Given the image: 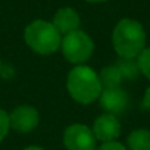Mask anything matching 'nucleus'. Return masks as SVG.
Returning a JSON list of instances; mask_svg holds the SVG:
<instances>
[{
    "label": "nucleus",
    "instance_id": "1",
    "mask_svg": "<svg viewBox=\"0 0 150 150\" xmlns=\"http://www.w3.org/2000/svg\"><path fill=\"white\" fill-rule=\"evenodd\" d=\"M66 90L69 96L81 105H90L99 100L103 87L99 74L87 65H75L66 77Z\"/></svg>",
    "mask_w": 150,
    "mask_h": 150
},
{
    "label": "nucleus",
    "instance_id": "2",
    "mask_svg": "<svg viewBox=\"0 0 150 150\" xmlns=\"http://www.w3.org/2000/svg\"><path fill=\"white\" fill-rule=\"evenodd\" d=\"M112 44L118 56L124 59H137L146 49V31L138 21L124 18L113 28Z\"/></svg>",
    "mask_w": 150,
    "mask_h": 150
},
{
    "label": "nucleus",
    "instance_id": "3",
    "mask_svg": "<svg viewBox=\"0 0 150 150\" xmlns=\"http://www.w3.org/2000/svg\"><path fill=\"white\" fill-rule=\"evenodd\" d=\"M24 40L33 52L47 56L56 53L60 49L62 35L52 22L35 19L27 25L24 31Z\"/></svg>",
    "mask_w": 150,
    "mask_h": 150
},
{
    "label": "nucleus",
    "instance_id": "4",
    "mask_svg": "<svg viewBox=\"0 0 150 150\" xmlns=\"http://www.w3.org/2000/svg\"><path fill=\"white\" fill-rule=\"evenodd\" d=\"M60 49L68 62L74 65H84L94 52V43L87 33L77 30L63 35Z\"/></svg>",
    "mask_w": 150,
    "mask_h": 150
},
{
    "label": "nucleus",
    "instance_id": "5",
    "mask_svg": "<svg viewBox=\"0 0 150 150\" xmlns=\"http://www.w3.org/2000/svg\"><path fill=\"white\" fill-rule=\"evenodd\" d=\"M66 150H97V140L90 127L84 124H72L63 132Z\"/></svg>",
    "mask_w": 150,
    "mask_h": 150
},
{
    "label": "nucleus",
    "instance_id": "6",
    "mask_svg": "<svg viewBox=\"0 0 150 150\" xmlns=\"http://www.w3.org/2000/svg\"><path fill=\"white\" fill-rule=\"evenodd\" d=\"M9 119H11L12 129H15L16 132H21V134H27V132L34 131L38 127L40 115L34 106L21 105V106H16L9 113Z\"/></svg>",
    "mask_w": 150,
    "mask_h": 150
},
{
    "label": "nucleus",
    "instance_id": "7",
    "mask_svg": "<svg viewBox=\"0 0 150 150\" xmlns=\"http://www.w3.org/2000/svg\"><path fill=\"white\" fill-rule=\"evenodd\" d=\"M91 131L96 137V140L102 143L115 141L121 134V122L116 118V115L112 113H103L99 118H96Z\"/></svg>",
    "mask_w": 150,
    "mask_h": 150
},
{
    "label": "nucleus",
    "instance_id": "8",
    "mask_svg": "<svg viewBox=\"0 0 150 150\" xmlns=\"http://www.w3.org/2000/svg\"><path fill=\"white\" fill-rule=\"evenodd\" d=\"M99 102H100V108L106 113L119 115L127 109L129 99L125 90H122L121 87H113V88H103Z\"/></svg>",
    "mask_w": 150,
    "mask_h": 150
},
{
    "label": "nucleus",
    "instance_id": "9",
    "mask_svg": "<svg viewBox=\"0 0 150 150\" xmlns=\"http://www.w3.org/2000/svg\"><path fill=\"white\" fill-rule=\"evenodd\" d=\"M80 15L74 8H60L52 19V24L60 35H66L72 31L80 30Z\"/></svg>",
    "mask_w": 150,
    "mask_h": 150
},
{
    "label": "nucleus",
    "instance_id": "10",
    "mask_svg": "<svg viewBox=\"0 0 150 150\" xmlns=\"http://www.w3.org/2000/svg\"><path fill=\"white\" fill-rule=\"evenodd\" d=\"M99 78H100L103 88H113V87H121V83L124 81V75H122L119 66L116 63H113V65L105 66L100 71Z\"/></svg>",
    "mask_w": 150,
    "mask_h": 150
},
{
    "label": "nucleus",
    "instance_id": "11",
    "mask_svg": "<svg viewBox=\"0 0 150 150\" xmlns=\"http://www.w3.org/2000/svg\"><path fill=\"white\" fill-rule=\"evenodd\" d=\"M127 146L129 150H150V131L144 128L134 129L127 138Z\"/></svg>",
    "mask_w": 150,
    "mask_h": 150
},
{
    "label": "nucleus",
    "instance_id": "12",
    "mask_svg": "<svg viewBox=\"0 0 150 150\" xmlns=\"http://www.w3.org/2000/svg\"><path fill=\"white\" fill-rule=\"evenodd\" d=\"M116 65L119 66V69L124 75V80H135L138 77L140 69H138L137 59H124V57H121V60L116 62Z\"/></svg>",
    "mask_w": 150,
    "mask_h": 150
},
{
    "label": "nucleus",
    "instance_id": "13",
    "mask_svg": "<svg viewBox=\"0 0 150 150\" xmlns=\"http://www.w3.org/2000/svg\"><path fill=\"white\" fill-rule=\"evenodd\" d=\"M137 63H138L140 72L144 75L147 80H150V47H146L137 56Z\"/></svg>",
    "mask_w": 150,
    "mask_h": 150
},
{
    "label": "nucleus",
    "instance_id": "14",
    "mask_svg": "<svg viewBox=\"0 0 150 150\" xmlns=\"http://www.w3.org/2000/svg\"><path fill=\"white\" fill-rule=\"evenodd\" d=\"M11 131V119L9 113L3 109H0V141H3Z\"/></svg>",
    "mask_w": 150,
    "mask_h": 150
},
{
    "label": "nucleus",
    "instance_id": "15",
    "mask_svg": "<svg viewBox=\"0 0 150 150\" xmlns=\"http://www.w3.org/2000/svg\"><path fill=\"white\" fill-rule=\"evenodd\" d=\"M99 150H128L124 144H121L119 141H108V143H103L100 147H99Z\"/></svg>",
    "mask_w": 150,
    "mask_h": 150
},
{
    "label": "nucleus",
    "instance_id": "16",
    "mask_svg": "<svg viewBox=\"0 0 150 150\" xmlns=\"http://www.w3.org/2000/svg\"><path fill=\"white\" fill-rule=\"evenodd\" d=\"M143 105H144V108H146L147 110H150V87H149V88L146 90V93H144Z\"/></svg>",
    "mask_w": 150,
    "mask_h": 150
},
{
    "label": "nucleus",
    "instance_id": "17",
    "mask_svg": "<svg viewBox=\"0 0 150 150\" xmlns=\"http://www.w3.org/2000/svg\"><path fill=\"white\" fill-rule=\"evenodd\" d=\"M22 150H44V149L40 147V146H28V147H25V149H22Z\"/></svg>",
    "mask_w": 150,
    "mask_h": 150
},
{
    "label": "nucleus",
    "instance_id": "18",
    "mask_svg": "<svg viewBox=\"0 0 150 150\" xmlns=\"http://www.w3.org/2000/svg\"><path fill=\"white\" fill-rule=\"evenodd\" d=\"M90 3H102V2H106V0H87Z\"/></svg>",
    "mask_w": 150,
    "mask_h": 150
},
{
    "label": "nucleus",
    "instance_id": "19",
    "mask_svg": "<svg viewBox=\"0 0 150 150\" xmlns=\"http://www.w3.org/2000/svg\"><path fill=\"white\" fill-rule=\"evenodd\" d=\"M0 69H2V59H0Z\"/></svg>",
    "mask_w": 150,
    "mask_h": 150
}]
</instances>
